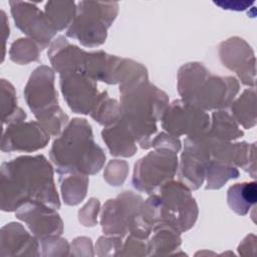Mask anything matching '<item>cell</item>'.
<instances>
[{"mask_svg":"<svg viewBox=\"0 0 257 257\" xmlns=\"http://www.w3.org/2000/svg\"><path fill=\"white\" fill-rule=\"evenodd\" d=\"M11 13L16 26L24 33L32 36L44 47L57 31L38 7L29 2L10 1Z\"/></svg>","mask_w":257,"mask_h":257,"instance_id":"9c48e42d","label":"cell"},{"mask_svg":"<svg viewBox=\"0 0 257 257\" xmlns=\"http://www.w3.org/2000/svg\"><path fill=\"white\" fill-rule=\"evenodd\" d=\"M162 190L163 197L158 198L160 219L181 230L191 227L197 216V207L190 193L180 184H166Z\"/></svg>","mask_w":257,"mask_h":257,"instance_id":"5b68a950","label":"cell"},{"mask_svg":"<svg viewBox=\"0 0 257 257\" xmlns=\"http://www.w3.org/2000/svg\"><path fill=\"white\" fill-rule=\"evenodd\" d=\"M256 183H243L232 186L228 191L230 208L240 215H245L256 202Z\"/></svg>","mask_w":257,"mask_h":257,"instance_id":"7c38bea8","label":"cell"},{"mask_svg":"<svg viewBox=\"0 0 257 257\" xmlns=\"http://www.w3.org/2000/svg\"><path fill=\"white\" fill-rule=\"evenodd\" d=\"M94 79L78 71H66L61 75L62 92L68 105L76 112L88 113L97 96Z\"/></svg>","mask_w":257,"mask_h":257,"instance_id":"30bf717a","label":"cell"},{"mask_svg":"<svg viewBox=\"0 0 257 257\" xmlns=\"http://www.w3.org/2000/svg\"><path fill=\"white\" fill-rule=\"evenodd\" d=\"M117 8L116 2H79L67 36L79 39L85 46L101 44L105 39L106 29L117 14Z\"/></svg>","mask_w":257,"mask_h":257,"instance_id":"277c9868","label":"cell"},{"mask_svg":"<svg viewBox=\"0 0 257 257\" xmlns=\"http://www.w3.org/2000/svg\"><path fill=\"white\" fill-rule=\"evenodd\" d=\"M198 63L183 66L179 73V91L185 101L206 109L226 106L238 91L232 77L212 76Z\"/></svg>","mask_w":257,"mask_h":257,"instance_id":"3957f363","label":"cell"},{"mask_svg":"<svg viewBox=\"0 0 257 257\" xmlns=\"http://www.w3.org/2000/svg\"><path fill=\"white\" fill-rule=\"evenodd\" d=\"M32 200L59 207L52 170L45 158L20 157L4 163L1 168L2 210L13 211Z\"/></svg>","mask_w":257,"mask_h":257,"instance_id":"6da1fadb","label":"cell"},{"mask_svg":"<svg viewBox=\"0 0 257 257\" xmlns=\"http://www.w3.org/2000/svg\"><path fill=\"white\" fill-rule=\"evenodd\" d=\"M177 157L175 153L154 152L143 158L135 166L133 178L134 186L148 193L166 185L172 179L177 169Z\"/></svg>","mask_w":257,"mask_h":257,"instance_id":"8992f818","label":"cell"},{"mask_svg":"<svg viewBox=\"0 0 257 257\" xmlns=\"http://www.w3.org/2000/svg\"><path fill=\"white\" fill-rule=\"evenodd\" d=\"M49 136L36 122L13 123L3 134L2 151H35L45 147Z\"/></svg>","mask_w":257,"mask_h":257,"instance_id":"8fae6325","label":"cell"},{"mask_svg":"<svg viewBox=\"0 0 257 257\" xmlns=\"http://www.w3.org/2000/svg\"><path fill=\"white\" fill-rule=\"evenodd\" d=\"M209 124V117L196 105L187 101H175L166 111L163 118V127L172 135H202Z\"/></svg>","mask_w":257,"mask_h":257,"instance_id":"52a82bcc","label":"cell"},{"mask_svg":"<svg viewBox=\"0 0 257 257\" xmlns=\"http://www.w3.org/2000/svg\"><path fill=\"white\" fill-rule=\"evenodd\" d=\"M74 2H47L45 5V15L56 30H61L70 21H73L76 15Z\"/></svg>","mask_w":257,"mask_h":257,"instance_id":"4fadbf2b","label":"cell"},{"mask_svg":"<svg viewBox=\"0 0 257 257\" xmlns=\"http://www.w3.org/2000/svg\"><path fill=\"white\" fill-rule=\"evenodd\" d=\"M216 5L222 7L223 9H233V10H243L245 8H247L250 4H253L252 3H249V2H240V1H237V2H214Z\"/></svg>","mask_w":257,"mask_h":257,"instance_id":"5bb4252c","label":"cell"},{"mask_svg":"<svg viewBox=\"0 0 257 257\" xmlns=\"http://www.w3.org/2000/svg\"><path fill=\"white\" fill-rule=\"evenodd\" d=\"M50 157L59 174H94L105 159L102 150L92 139L90 125L85 119H73L50 151Z\"/></svg>","mask_w":257,"mask_h":257,"instance_id":"7a4b0ae2","label":"cell"},{"mask_svg":"<svg viewBox=\"0 0 257 257\" xmlns=\"http://www.w3.org/2000/svg\"><path fill=\"white\" fill-rule=\"evenodd\" d=\"M25 97L29 107L38 119L44 113L45 108H48L49 112L55 115L54 112H57L59 108L53 88V73L49 68L41 66L33 72L25 88Z\"/></svg>","mask_w":257,"mask_h":257,"instance_id":"ba28073f","label":"cell"}]
</instances>
